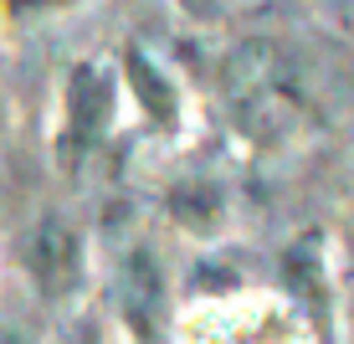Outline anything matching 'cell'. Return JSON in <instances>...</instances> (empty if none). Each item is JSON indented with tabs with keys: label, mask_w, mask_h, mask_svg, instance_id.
<instances>
[{
	"label": "cell",
	"mask_w": 354,
	"mask_h": 344,
	"mask_svg": "<svg viewBox=\"0 0 354 344\" xmlns=\"http://www.w3.org/2000/svg\"><path fill=\"white\" fill-rule=\"evenodd\" d=\"M118 118V78L108 62H72L62 82V114H57L52 134V165L62 180H77L88 159L108 144Z\"/></svg>",
	"instance_id": "6da1fadb"
},
{
	"label": "cell",
	"mask_w": 354,
	"mask_h": 344,
	"mask_svg": "<svg viewBox=\"0 0 354 344\" xmlns=\"http://www.w3.org/2000/svg\"><path fill=\"white\" fill-rule=\"evenodd\" d=\"M226 98H231V114H236L241 134L257 144H283L303 124V98L267 46H241L231 57Z\"/></svg>",
	"instance_id": "7a4b0ae2"
},
{
	"label": "cell",
	"mask_w": 354,
	"mask_h": 344,
	"mask_svg": "<svg viewBox=\"0 0 354 344\" xmlns=\"http://www.w3.org/2000/svg\"><path fill=\"white\" fill-rule=\"evenodd\" d=\"M113 309L124 318V329L133 334V344H165L169 329V278L160 267V257L149 247L124 252L113 273Z\"/></svg>",
	"instance_id": "3957f363"
},
{
	"label": "cell",
	"mask_w": 354,
	"mask_h": 344,
	"mask_svg": "<svg viewBox=\"0 0 354 344\" xmlns=\"http://www.w3.org/2000/svg\"><path fill=\"white\" fill-rule=\"evenodd\" d=\"M21 262H26V273H31L41 298H67L82 278V237L57 211H46L31 226L26 247H21Z\"/></svg>",
	"instance_id": "277c9868"
},
{
	"label": "cell",
	"mask_w": 354,
	"mask_h": 344,
	"mask_svg": "<svg viewBox=\"0 0 354 344\" xmlns=\"http://www.w3.org/2000/svg\"><path fill=\"white\" fill-rule=\"evenodd\" d=\"M283 282L303 314H308L319 344H334V298H328V262H324V237L303 231L283 252Z\"/></svg>",
	"instance_id": "5b68a950"
},
{
	"label": "cell",
	"mask_w": 354,
	"mask_h": 344,
	"mask_svg": "<svg viewBox=\"0 0 354 344\" xmlns=\"http://www.w3.org/2000/svg\"><path fill=\"white\" fill-rule=\"evenodd\" d=\"M118 72H124L129 93H133V108L144 114V124L154 129H180V88L175 78L154 62L144 46H124V57H118Z\"/></svg>",
	"instance_id": "8992f818"
},
{
	"label": "cell",
	"mask_w": 354,
	"mask_h": 344,
	"mask_svg": "<svg viewBox=\"0 0 354 344\" xmlns=\"http://www.w3.org/2000/svg\"><path fill=\"white\" fill-rule=\"evenodd\" d=\"M169 211L180 216V226L190 231H211L216 216H221V195H216L205 180H190V185H180L175 195H169Z\"/></svg>",
	"instance_id": "52a82bcc"
},
{
	"label": "cell",
	"mask_w": 354,
	"mask_h": 344,
	"mask_svg": "<svg viewBox=\"0 0 354 344\" xmlns=\"http://www.w3.org/2000/svg\"><path fill=\"white\" fill-rule=\"evenodd\" d=\"M62 344H103V318L97 314H77L62 329Z\"/></svg>",
	"instance_id": "ba28073f"
},
{
	"label": "cell",
	"mask_w": 354,
	"mask_h": 344,
	"mask_svg": "<svg viewBox=\"0 0 354 344\" xmlns=\"http://www.w3.org/2000/svg\"><path fill=\"white\" fill-rule=\"evenodd\" d=\"M344 278H354V211H349V231H344Z\"/></svg>",
	"instance_id": "9c48e42d"
},
{
	"label": "cell",
	"mask_w": 354,
	"mask_h": 344,
	"mask_svg": "<svg viewBox=\"0 0 354 344\" xmlns=\"http://www.w3.org/2000/svg\"><path fill=\"white\" fill-rule=\"evenodd\" d=\"M0 129H6V103H0Z\"/></svg>",
	"instance_id": "30bf717a"
}]
</instances>
